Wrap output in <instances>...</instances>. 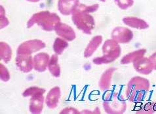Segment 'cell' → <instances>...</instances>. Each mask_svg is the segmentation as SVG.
Wrapping results in <instances>:
<instances>
[{
	"instance_id": "cell-1",
	"label": "cell",
	"mask_w": 156,
	"mask_h": 114,
	"mask_svg": "<svg viewBox=\"0 0 156 114\" xmlns=\"http://www.w3.org/2000/svg\"><path fill=\"white\" fill-rule=\"evenodd\" d=\"M150 87V82L146 78L140 76L133 77L127 84V98L131 102H139L146 96Z\"/></svg>"
},
{
	"instance_id": "cell-2",
	"label": "cell",
	"mask_w": 156,
	"mask_h": 114,
	"mask_svg": "<svg viewBox=\"0 0 156 114\" xmlns=\"http://www.w3.org/2000/svg\"><path fill=\"white\" fill-rule=\"evenodd\" d=\"M61 22L60 17L56 13L49 11H42L33 15L27 22V28H31L37 24L46 32L55 30L57 25Z\"/></svg>"
},
{
	"instance_id": "cell-3",
	"label": "cell",
	"mask_w": 156,
	"mask_h": 114,
	"mask_svg": "<svg viewBox=\"0 0 156 114\" xmlns=\"http://www.w3.org/2000/svg\"><path fill=\"white\" fill-rule=\"evenodd\" d=\"M103 55L93 59L94 64L101 65L113 62L121 55V49L119 44L114 39H108L102 48Z\"/></svg>"
},
{
	"instance_id": "cell-4",
	"label": "cell",
	"mask_w": 156,
	"mask_h": 114,
	"mask_svg": "<svg viewBox=\"0 0 156 114\" xmlns=\"http://www.w3.org/2000/svg\"><path fill=\"white\" fill-rule=\"evenodd\" d=\"M72 20L76 27L87 35H90L95 26L94 19L90 13L76 9L72 15Z\"/></svg>"
},
{
	"instance_id": "cell-5",
	"label": "cell",
	"mask_w": 156,
	"mask_h": 114,
	"mask_svg": "<svg viewBox=\"0 0 156 114\" xmlns=\"http://www.w3.org/2000/svg\"><path fill=\"white\" fill-rule=\"evenodd\" d=\"M102 104L107 113L121 114L127 109V103L117 93H108L104 98Z\"/></svg>"
},
{
	"instance_id": "cell-6",
	"label": "cell",
	"mask_w": 156,
	"mask_h": 114,
	"mask_svg": "<svg viewBox=\"0 0 156 114\" xmlns=\"http://www.w3.org/2000/svg\"><path fill=\"white\" fill-rule=\"evenodd\" d=\"M45 43L39 39H32L23 42L18 47L16 50L17 54L31 55L45 48Z\"/></svg>"
},
{
	"instance_id": "cell-7",
	"label": "cell",
	"mask_w": 156,
	"mask_h": 114,
	"mask_svg": "<svg viewBox=\"0 0 156 114\" xmlns=\"http://www.w3.org/2000/svg\"><path fill=\"white\" fill-rule=\"evenodd\" d=\"M111 37L119 44H127L132 41L133 33L127 28L116 27L112 30Z\"/></svg>"
},
{
	"instance_id": "cell-8",
	"label": "cell",
	"mask_w": 156,
	"mask_h": 114,
	"mask_svg": "<svg viewBox=\"0 0 156 114\" xmlns=\"http://www.w3.org/2000/svg\"><path fill=\"white\" fill-rule=\"evenodd\" d=\"M135 71L143 75H148L154 71V65L150 58L142 57L133 62Z\"/></svg>"
},
{
	"instance_id": "cell-9",
	"label": "cell",
	"mask_w": 156,
	"mask_h": 114,
	"mask_svg": "<svg viewBox=\"0 0 156 114\" xmlns=\"http://www.w3.org/2000/svg\"><path fill=\"white\" fill-rule=\"evenodd\" d=\"M16 65L21 72H30L34 69V58L31 55L17 54Z\"/></svg>"
},
{
	"instance_id": "cell-10",
	"label": "cell",
	"mask_w": 156,
	"mask_h": 114,
	"mask_svg": "<svg viewBox=\"0 0 156 114\" xmlns=\"http://www.w3.org/2000/svg\"><path fill=\"white\" fill-rule=\"evenodd\" d=\"M80 5L79 0H58V10L64 16L72 15Z\"/></svg>"
},
{
	"instance_id": "cell-11",
	"label": "cell",
	"mask_w": 156,
	"mask_h": 114,
	"mask_svg": "<svg viewBox=\"0 0 156 114\" xmlns=\"http://www.w3.org/2000/svg\"><path fill=\"white\" fill-rule=\"evenodd\" d=\"M55 31L57 35L67 41H72L76 37L74 30L66 24L60 22L55 28Z\"/></svg>"
},
{
	"instance_id": "cell-12",
	"label": "cell",
	"mask_w": 156,
	"mask_h": 114,
	"mask_svg": "<svg viewBox=\"0 0 156 114\" xmlns=\"http://www.w3.org/2000/svg\"><path fill=\"white\" fill-rule=\"evenodd\" d=\"M50 56L45 52H41L34 57V69L39 72H43L48 68Z\"/></svg>"
},
{
	"instance_id": "cell-13",
	"label": "cell",
	"mask_w": 156,
	"mask_h": 114,
	"mask_svg": "<svg viewBox=\"0 0 156 114\" xmlns=\"http://www.w3.org/2000/svg\"><path fill=\"white\" fill-rule=\"evenodd\" d=\"M42 93H36L31 96L30 100V112L34 114H40L41 113L44 103V96Z\"/></svg>"
},
{
	"instance_id": "cell-14",
	"label": "cell",
	"mask_w": 156,
	"mask_h": 114,
	"mask_svg": "<svg viewBox=\"0 0 156 114\" xmlns=\"http://www.w3.org/2000/svg\"><path fill=\"white\" fill-rule=\"evenodd\" d=\"M61 96V91L59 87L55 86L53 87L47 93L45 103L50 109H55L57 107L59 100Z\"/></svg>"
},
{
	"instance_id": "cell-15",
	"label": "cell",
	"mask_w": 156,
	"mask_h": 114,
	"mask_svg": "<svg viewBox=\"0 0 156 114\" xmlns=\"http://www.w3.org/2000/svg\"><path fill=\"white\" fill-rule=\"evenodd\" d=\"M115 71V68H110L108 69L102 74L98 84L100 89L102 91H105L110 88L112 76H113V74Z\"/></svg>"
},
{
	"instance_id": "cell-16",
	"label": "cell",
	"mask_w": 156,
	"mask_h": 114,
	"mask_svg": "<svg viewBox=\"0 0 156 114\" xmlns=\"http://www.w3.org/2000/svg\"><path fill=\"white\" fill-rule=\"evenodd\" d=\"M103 38L101 35H97L93 37L85 48L83 55L85 58L91 57L102 42Z\"/></svg>"
},
{
	"instance_id": "cell-17",
	"label": "cell",
	"mask_w": 156,
	"mask_h": 114,
	"mask_svg": "<svg viewBox=\"0 0 156 114\" xmlns=\"http://www.w3.org/2000/svg\"><path fill=\"white\" fill-rule=\"evenodd\" d=\"M122 20L124 24L133 28L142 30L149 28V24L144 20L137 17H126Z\"/></svg>"
},
{
	"instance_id": "cell-18",
	"label": "cell",
	"mask_w": 156,
	"mask_h": 114,
	"mask_svg": "<svg viewBox=\"0 0 156 114\" xmlns=\"http://www.w3.org/2000/svg\"><path fill=\"white\" fill-rule=\"evenodd\" d=\"M146 53V49H140L132 52L123 57V58L121 60V64L127 65L135 62L136 59L144 56Z\"/></svg>"
},
{
	"instance_id": "cell-19",
	"label": "cell",
	"mask_w": 156,
	"mask_h": 114,
	"mask_svg": "<svg viewBox=\"0 0 156 114\" xmlns=\"http://www.w3.org/2000/svg\"><path fill=\"white\" fill-rule=\"evenodd\" d=\"M48 69L53 76L56 78H59L60 76V67L58 64L57 54L52 55L48 65Z\"/></svg>"
},
{
	"instance_id": "cell-20",
	"label": "cell",
	"mask_w": 156,
	"mask_h": 114,
	"mask_svg": "<svg viewBox=\"0 0 156 114\" xmlns=\"http://www.w3.org/2000/svg\"><path fill=\"white\" fill-rule=\"evenodd\" d=\"M12 50L11 46L7 42L0 43V58L4 63H8L12 58Z\"/></svg>"
},
{
	"instance_id": "cell-21",
	"label": "cell",
	"mask_w": 156,
	"mask_h": 114,
	"mask_svg": "<svg viewBox=\"0 0 156 114\" xmlns=\"http://www.w3.org/2000/svg\"><path fill=\"white\" fill-rule=\"evenodd\" d=\"M68 46V43L67 41L64 40L62 38L57 37L55 39L53 44V50L56 54L61 55Z\"/></svg>"
},
{
	"instance_id": "cell-22",
	"label": "cell",
	"mask_w": 156,
	"mask_h": 114,
	"mask_svg": "<svg viewBox=\"0 0 156 114\" xmlns=\"http://www.w3.org/2000/svg\"><path fill=\"white\" fill-rule=\"evenodd\" d=\"M46 92L45 89L41 88L39 87H28V89H26L23 93V96L24 97H28V96H31L34 95L39 93H45Z\"/></svg>"
},
{
	"instance_id": "cell-23",
	"label": "cell",
	"mask_w": 156,
	"mask_h": 114,
	"mask_svg": "<svg viewBox=\"0 0 156 114\" xmlns=\"http://www.w3.org/2000/svg\"><path fill=\"white\" fill-rule=\"evenodd\" d=\"M115 4L122 10L128 9L134 4V0H114Z\"/></svg>"
},
{
	"instance_id": "cell-24",
	"label": "cell",
	"mask_w": 156,
	"mask_h": 114,
	"mask_svg": "<svg viewBox=\"0 0 156 114\" xmlns=\"http://www.w3.org/2000/svg\"><path fill=\"white\" fill-rule=\"evenodd\" d=\"M156 112V102H148L146 104L138 113H153Z\"/></svg>"
},
{
	"instance_id": "cell-25",
	"label": "cell",
	"mask_w": 156,
	"mask_h": 114,
	"mask_svg": "<svg viewBox=\"0 0 156 114\" xmlns=\"http://www.w3.org/2000/svg\"><path fill=\"white\" fill-rule=\"evenodd\" d=\"M98 8H99L98 4H94V5H83V4H80V5L77 7L76 9L83 11L89 13H91V12L97 11L98 9Z\"/></svg>"
},
{
	"instance_id": "cell-26",
	"label": "cell",
	"mask_w": 156,
	"mask_h": 114,
	"mask_svg": "<svg viewBox=\"0 0 156 114\" xmlns=\"http://www.w3.org/2000/svg\"><path fill=\"white\" fill-rule=\"evenodd\" d=\"M0 77L3 82H8L10 80V73L2 63L0 64Z\"/></svg>"
},
{
	"instance_id": "cell-27",
	"label": "cell",
	"mask_w": 156,
	"mask_h": 114,
	"mask_svg": "<svg viewBox=\"0 0 156 114\" xmlns=\"http://www.w3.org/2000/svg\"><path fill=\"white\" fill-rule=\"evenodd\" d=\"M0 20H1V29L7 27L9 24V20L5 16V11L3 6H1V12H0Z\"/></svg>"
},
{
	"instance_id": "cell-28",
	"label": "cell",
	"mask_w": 156,
	"mask_h": 114,
	"mask_svg": "<svg viewBox=\"0 0 156 114\" xmlns=\"http://www.w3.org/2000/svg\"><path fill=\"white\" fill-rule=\"evenodd\" d=\"M60 113H63V114H67V113H71V114H77L80 113L79 111L77 110V109L72 107H68L63 109L60 112Z\"/></svg>"
},
{
	"instance_id": "cell-29",
	"label": "cell",
	"mask_w": 156,
	"mask_h": 114,
	"mask_svg": "<svg viewBox=\"0 0 156 114\" xmlns=\"http://www.w3.org/2000/svg\"><path fill=\"white\" fill-rule=\"evenodd\" d=\"M149 58L150 59L151 62L153 63L154 70H155L156 71V52H155V53H154L152 55H151Z\"/></svg>"
},
{
	"instance_id": "cell-30",
	"label": "cell",
	"mask_w": 156,
	"mask_h": 114,
	"mask_svg": "<svg viewBox=\"0 0 156 114\" xmlns=\"http://www.w3.org/2000/svg\"><path fill=\"white\" fill-rule=\"evenodd\" d=\"M27 1L29 2H32V3H36V2H40L41 0H27Z\"/></svg>"
},
{
	"instance_id": "cell-31",
	"label": "cell",
	"mask_w": 156,
	"mask_h": 114,
	"mask_svg": "<svg viewBox=\"0 0 156 114\" xmlns=\"http://www.w3.org/2000/svg\"><path fill=\"white\" fill-rule=\"evenodd\" d=\"M100 1L102 2H106V0H100Z\"/></svg>"
}]
</instances>
